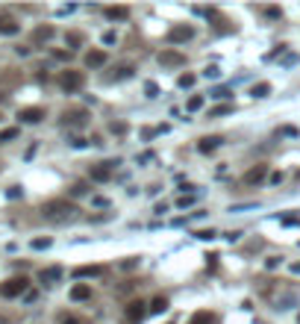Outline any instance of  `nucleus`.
<instances>
[{
  "label": "nucleus",
  "mask_w": 300,
  "mask_h": 324,
  "mask_svg": "<svg viewBox=\"0 0 300 324\" xmlns=\"http://www.w3.org/2000/svg\"><path fill=\"white\" fill-rule=\"evenodd\" d=\"M106 268L103 265H80V268H74V277H100Z\"/></svg>",
  "instance_id": "nucleus-12"
},
{
  "label": "nucleus",
  "mask_w": 300,
  "mask_h": 324,
  "mask_svg": "<svg viewBox=\"0 0 300 324\" xmlns=\"http://www.w3.org/2000/svg\"><path fill=\"white\" fill-rule=\"evenodd\" d=\"M221 142H224L221 136H206V139H200V142H198V151H200V154H212Z\"/></svg>",
  "instance_id": "nucleus-10"
},
{
  "label": "nucleus",
  "mask_w": 300,
  "mask_h": 324,
  "mask_svg": "<svg viewBox=\"0 0 300 324\" xmlns=\"http://www.w3.org/2000/svg\"><path fill=\"white\" fill-rule=\"evenodd\" d=\"M59 277H62V268H59V265H53V268H44V271L38 274V280H41V283H56Z\"/></svg>",
  "instance_id": "nucleus-14"
},
{
  "label": "nucleus",
  "mask_w": 300,
  "mask_h": 324,
  "mask_svg": "<svg viewBox=\"0 0 300 324\" xmlns=\"http://www.w3.org/2000/svg\"><path fill=\"white\" fill-rule=\"evenodd\" d=\"M68 44H74V47L83 44V35H80V32H71V35H68Z\"/></svg>",
  "instance_id": "nucleus-26"
},
{
  "label": "nucleus",
  "mask_w": 300,
  "mask_h": 324,
  "mask_svg": "<svg viewBox=\"0 0 300 324\" xmlns=\"http://www.w3.org/2000/svg\"><path fill=\"white\" fill-rule=\"evenodd\" d=\"M62 124H68V127H86L89 124V112L86 109H71V112L62 115Z\"/></svg>",
  "instance_id": "nucleus-6"
},
{
  "label": "nucleus",
  "mask_w": 300,
  "mask_h": 324,
  "mask_svg": "<svg viewBox=\"0 0 300 324\" xmlns=\"http://www.w3.org/2000/svg\"><path fill=\"white\" fill-rule=\"evenodd\" d=\"M265 174H268V165H256V168H250V171L244 174V183H250V186H253V183H262Z\"/></svg>",
  "instance_id": "nucleus-11"
},
{
  "label": "nucleus",
  "mask_w": 300,
  "mask_h": 324,
  "mask_svg": "<svg viewBox=\"0 0 300 324\" xmlns=\"http://www.w3.org/2000/svg\"><path fill=\"white\" fill-rule=\"evenodd\" d=\"M230 112H233V106L227 103V106H215V109H212L209 115H212V118H218V115H230Z\"/></svg>",
  "instance_id": "nucleus-23"
},
{
  "label": "nucleus",
  "mask_w": 300,
  "mask_h": 324,
  "mask_svg": "<svg viewBox=\"0 0 300 324\" xmlns=\"http://www.w3.org/2000/svg\"><path fill=\"white\" fill-rule=\"evenodd\" d=\"M215 322V316H212V313H206V310H200V313H195V316H192V322L189 324H212Z\"/></svg>",
  "instance_id": "nucleus-18"
},
{
  "label": "nucleus",
  "mask_w": 300,
  "mask_h": 324,
  "mask_svg": "<svg viewBox=\"0 0 300 324\" xmlns=\"http://www.w3.org/2000/svg\"><path fill=\"white\" fill-rule=\"evenodd\" d=\"M50 35H53V27H38L35 30V41H47Z\"/></svg>",
  "instance_id": "nucleus-21"
},
{
  "label": "nucleus",
  "mask_w": 300,
  "mask_h": 324,
  "mask_svg": "<svg viewBox=\"0 0 300 324\" xmlns=\"http://www.w3.org/2000/svg\"><path fill=\"white\" fill-rule=\"evenodd\" d=\"M71 298H74V301H89V298H92V286H86V283H77V286L71 289Z\"/></svg>",
  "instance_id": "nucleus-15"
},
{
  "label": "nucleus",
  "mask_w": 300,
  "mask_h": 324,
  "mask_svg": "<svg viewBox=\"0 0 300 324\" xmlns=\"http://www.w3.org/2000/svg\"><path fill=\"white\" fill-rule=\"evenodd\" d=\"M192 203H195V197H192V194H183V197H180V206H192Z\"/></svg>",
  "instance_id": "nucleus-29"
},
{
  "label": "nucleus",
  "mask_w": 300,
  "mask_h": 324,
  "mask_svg": "<svg viewBox=\"0 0 300 324\" xmlns=\"http://www.w3.org/2000/svg\"><path fill=\"white\" fill-rule=\"evenodd\" d=\"M271 95V86L268 83H259V86H253V97H268Z\"/></svg>",
  "instance_id": "nucleus-22"
},
{
  "label": "nucleus",
  "mask_w": 300,
  "mask_h": 324,
  "mask_svg": "<svg viewBox=\"0 0 300 324\" xmlns=\"http://www.w3.org/2000/svg\"><path fill=\"white\" fill-rule=\"evenodd\" d=\"M165 310H168V298H156L150 304V313H165Z\"/></svg>",
  "instance_id": "nucleus-20"
},
{
  "label": "nucleus",
  "mask_w": 300,
  "mask_h": 324,
  "mask_svg": "<svg viewBox=\"0 0 300 324\" xmlns=\"http://www.w3.org/2000/svg\"><path fill=\"white\" fill-rule=\"evenodd\" d=\"M159 62L171 65V68H180V65H186V56L177 53V50H162V53H159Z\"/></svg>",
  "instance_id": "nucleus-9"
},
{
  "label": "nucleus",
  "mask_w": 300,
  "mask_h": 324,
  "mask_svg": "<svg viewBox=\"0 0 300 324\" xmlns=\"http://www.w3.org/2000/svg\"><path fill=\"white\" fill-rule=\"evenodd\" d=\"M103 44H115V32H106L103 35Z\"/></svg>",
  "instance_id": "nucleus-32"
},
{
  "label": "nucleus",
  "mask_w": 300,
  "mask_h": 324,
  "mask_svg": "<svg viewBox=\"0 0 300 324\" xmlns=\"http://www.w3.org/2000/svg\"><path fill=\"white\" fill-rule=\"evenodd\" d=\"M200 106H203V95H195V97H189V103H186V109H189V112H198Z\"/></svg>",
  "instance_id": "nucleus-19"
},
{
  "label": "nucleus",
  "mask_w": 300,
  "mask_h": 324,
  "mask_svg": "<svg viewBox=\"0 0 300 324\" xmlns=\"http://www.w3.org/2000/svg\"><path fill=\"white\" fill-rule=\"evenodd\" d=\"M18 118H21L24 124H38V121L44 118V109H41V106H27V109L18 112Z\"/></svg>",
  "instance_id": "nucleus-8"
},
{
  "label": "nucleus",
  "mask_w": 300,
  "mask_h": 324,
  "mask_svg": "<svg viewBox=\"0 0 300 324\" xmlns=\"http://www.w3.org/2000/svg\"><path fill=\"white\" fill-rule=\"evenodd\" d=\"M15 136H18V130H3V133H0L3 142H9V139H15Z\"/></svg>",
  "instance_id": "nucleus-27"
},
{
  "label": "nucleus",
  "mask_w": 300,
  "mask_h": 324,
  "mask_svg": "<svg viewBox=\"0 0 300 324\" xmlns=\"http://www.w3.org/2000/svg\"><path fill=\"white\" fill-rule=\"evenodd\" d=\"M27 286H30V280L21 274V277L6 280V283L0 286V295H3V298H18V295H24V292H27Z\"/></svg>",
  "instance_id": "nucleus-3"
},
{
  "label": "nucleus",
  "mask_w": 300,
  "mask_h": 324,
  "mask_svg": "<svg viewBox=\"0 0 300 324\" xmlns=\"http://www.w3.org/2000/svg\"><path fill=\"white\" fill-rule=\"evenodd\" d=\"M127 15H130L127 6H109V9H106V18H112V21H121V18H127Z\"/></svg>",
  "instance_id": "nucleus-16"
},
{
  "label": "nucleus",
  "mask_w": 300,
  "mask_h": 324,
  "mask_svg": "<svg viewBox=\"0 0 300 324\" xmlns=\"http://www.w3.org/2000/svg\"><path fill=\"white\" fill-rule=\"evenodd\" d=\"M147 313H150V307H147L144 301H130V304H127V322L130 324H138Z\"/></svg>",
  "instance_id": "nucleus-4"
},
{
  "label": "nucleus",
  "mask_w": 300,
  "mask_h": 324,
  "mask_svg": "<svg viewBox=\"0 0 300 324\" xmlns=\"http://www.w3.org/2000/svg\"><path fill=\"white\" fill-rule=\"evenodd\" d=\"M0 32H6V35H15V32H18V24H15L12 18L0 15Z\"/></svg>",
  "instance_id": "nucleus-17"
},
{
  "label": "nucleus",
  "mask_w": 300,
  "mask_h": 324,
  "mask_svg": "<svg viewBox=\"0 0 300 324\" xmlns=\"http://www.w3.org/2000/svg\"><path fill=\"white\" fill-rule=\"evenodd\" d=\"M77 206L71 203V200H50V203H44L41 206V215L47 218V221H56V224H65L71 218H77Z\"/></svg>",
  "instance_id": "nucleus-1"
},
{
  "label": "nucleus",
  "mask_w": 300,
  "mask_h": 324,
  "mask_svg": "<svg viewBox=\"0 0 300 324\" xmlns=\"http://www.w3.org/2000/svg\"><path fill=\"white\" fill-rule=\"evenodd\" d=\"M112 171H115V162H98V165H92V180L106 183L112 177Z\"/></svg>",
  "instance_id": "nucleus-7"
},
{
  "label": "nucleus",
  "mask_w": 300,
  "mask_h": 324,
  "mask_svg": "<svg viewBox=\"0 0 300 324\" xmlns=\"http://www.w3.org/2000/svg\"><path fill=\"white\" fill-rule=\"evenodd\" d=\"M144 89H147V95H150V97H156V95H159V89H156V86H153V83H147V86H144Z\"/></svg>",
  "instance_id": "nucleus-30"
},
{
  "label": "nucleus",
  "mask_w": 300,
  "mask_h": 324,
  "mask_svg": "<svg viewBox=\"0 0 300 324\" xmlns=\"http://www.w3.org/2000/svg\"><path fill=\"white\" fill-rule=\"evenodd\" d=\"M189 38H195V27L177 24V27L168 30V41H171V44H180V41H189Z\"/></svg>",
  "instance_id": "nucleus-5"
},
{
  "label": "nucleus",
  "mask_w": 300,
  "mask_h": 324,
  "mask_svg": "<svg viewBox=\"0 0 300 324\" xmlns=\"http://www.w3.org/2000/svg\"><path fill=\"white\" fill-rule=\"evenodd\" d=\"M198 239H215V233H212V230H200Z\"/></svg>",
  "instance_id": "nucleus-31"
},
{
  "label": "nucleus",
  "mask_w": 300,
  "mask_h": 324,
  "mask_svg": "<svg viewBox=\"0 0 300 324\" xmlns=\"http://www.w3.org/2000/svg\"><path fill=\"white\" fill-rule=\"evenodd\" d=\"M298 180H300V174H298Z\"/></svg>",
  "instance_id": "nucleus-34"
},
{
  "label": "nucleus",
  "mask_w": 300,
  "mask_h": 324,
  "mask_svg": "<svg viewBox=\"0 0 300 324\" xmlns=\"http://www.w3.org/2000/svg\"><path fill=\"white\" fill-rule=\"evenodd\" d=\"M62 324H83V322H80V319H74V316H65V319H62Z\"/></svg>",
  "instance_id": "nucleus-33"
},
{
  "label": "nucleus",
  "mask_w": 300,
  "mask_h": 324,
  "mask_svg": "<svg viewBox=\"0 0 300 324\" xmlns=\"http://www.w3.org/2000/svg\"><path fill=\"white\" fill-rule=\"evenodd\" d=\"M86 192H89V189H86V183H77V186L71 189V194H86Z\"/></svg>",
  "instance_id": "nucleus-28"
},
{
  "label": "nucleus",
  "mask_w": 300,
  "mask_h": 324,
  "mask_svg": "<svg viewBox=\"0 0 300 324\" xmlns=\"http://www.w3.org/2000/svg\"><path fill=\"white\" fill-rule=\"evenodd\" d=\"M33 248H35V251H44V248H50V239H35Z\"/></svg>",
  "instance_id": "nucleus-25"
},
{
  "label": "nucleus",
  "mask_w": 300,
  "mask_h": 324,
  "mask_svg": "<svg viewBox=\"0 0 300 324\" xmlns=\"http://www.w3.org/2000/svg\"><path fill=\"white\" fill-rule=\"evenodd\" d=\"M83 83H86V74H83V71H62V74H59V86H62L65 92H80Z\"/></svg>",
  "instance_id": "nucleus-2"
},
{
  "label": "nucleus",
  "mask_w": 300,
  "mask_h": 324,
  "mask_svg": "<svg viewBox=\"0 0 300 324\" xmlns=\"http://www.w3.org/2000/svg\"><path fill=\"white\" fill-rule=\"evenodd\" d=\"M177 83H180L183 89H189V86H195V74H183V77H180Z\"/></svg>",
  "instance_id": "nucleus-24"
},
{
  "label": "nucleus",
  "mask_w": 300,
  "mask_h": 324,
  "mask_svg": "<svg viewBox=\"0 0 300 324\" xmlns=\"http://www.w3.org/2000/svg\"><path fill=\"white\" fill-rule=\"evenodd\" d=\"M86 65H89V68L106 65V50H89V53H86Z\"/></svg>",
  "instance_id": "nucleus-13"
}]
</instances>
